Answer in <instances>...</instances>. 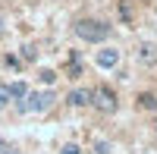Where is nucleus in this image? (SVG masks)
I'll use <instances>...</instances> for the list:
<instances>
[{"label": "nucleus", "instance_id": "1", "mask_svg": "<svg viewBox=\"0 0 157 154\" xmlns=\"http://www.w3.org/2000/svg\"><path fill=\"white\" fill-rule=\"evenodd\" d=\"M72 32H75V38H82V41H88V44H104L113 29L104 19H78L72 25Z\"/></svg>", "mask_w": 157, "mask_h": 154}, {"label": "nucleus", "instance_id": "2", "mask_svg": "<svg viewBox=\"0 0 157 154\" xmlns=\"http://www.w3.org/2000/svg\"><path fill=\"white\" fill-rule=\"evenodd\" d=\"M54 104H57V94L50 91V88H44V91H29L25 101L16 104V113H47Z\"/></svg>", "mask_w": 157, "mask_h": 154}, {"label": "nucleus", "instance_id": "3", "mask_svg": "<svg viewBox=\"0 0 157 154\" xmlns=\"http://www.w3.org/2000/svg\"><path fill=\"white\" fill-rule=\"evenodd\" d=\"M91 107H94V110H101V113H116L120 101H116L113 88H107V85H98V88H91Z\"/></svg>", "mask_w": 157, "mask_h": 154}, {"label": "nucleus", "instance_id": "4", "mask_svg": "<svg viewBox=\"0 0 157 154\" xmlns=\"http://www.w3.org/2000/svg\"><path fill=\"white\" fill-rule=\"evenodd\" d=\"M94 63L101 69H116V66H120V50H116V47H101L94 54Z\"/></svg>", "mask_w": 157, "mask_h": 154}, {"label": "nucleus", "instance_id": "5", "mask_svg": "<svg viewBox=\"0 0 157 154\" xmlns=\"http://www.w3.org/2000/svg\"><path fill=\"white\" fill-rule=\"evenodd\" d=\"M135 57H138V63H141V66H154V63H157V44H151V41H141Z\"/></svg>", "mask_w": 157, "mask_h": 154}, {"label": "nucleus", "instance_id": "6", "mask_svg": "<svg viewBox=\"0 0 157 154\" xmlns=\"http://www.w3.org/2000/svg\"><path fill=\"white\" fill-rule=\"evenodd\" d=\"M66 101L72 107H88L91 104V88H72V91L66 94Z\"/></svg>", "mask_w": 157, "mask_h": 154}, {"label": "nucleus", "instance_id": "7", "mask_svg": "<svg viewBox=\"0 0 157 154\" xmlns=\"http://www.w3.org/2000/svg\"><path fill=\"white\" fill-rule=\"evenodd\" d=\"M6 91L13 98V104H19V101H25V94H29V85H25V82H10Z\"/></svg>", "mask_w": 157, "mask_h": 154}, {"label": "nucleus", "instance_id": "8", "mask_svg": "<svg viewBox=\"0 0 157 154\" xmlns=\"http://www.w3.org/2000/svg\"><path fill=\"white\" fill-rule=\"evenodd\" d=\"M138 107L141 110H157V94L154 91H141L138 94Z\"/></svg>", "mask_w": 157, "mask_h": 154}, {"label": "nucleus", "instance_id": "9", "mask_svg": "<svg viewBox=\"0 0 157 154\" xmlns=\"http://www.w3.org/2000/svg\"><path fill=\"white\" fill-rule=\"evenodd\" d=\"M22 63H25V60H22V57H16V54H6V57H3V66H10V69H16V72L22 69Z\"/></svg>", "mask_w": 157, "mask_h": 154}, {"label": "nucleus", "instance_id": "10", "mask_svg": "<svg viewBox=\"0 0 157 154\" xmlns=\"http://www.w3.org/2000/svg\"><path fill=\"white\" fill-rule=\"evenodd\" d=\"M75 75H82V63H78V57L72 54L69 57V79H75Z\"/></svg>", "mask_w": 157, "mask_h": 154}, {"label": "nucleus", "instance_id": "11", "mask_svg": "<svg viewBox=\"0 0 157 154\" xmlns=\"http://www.w3.org/2000/svg\"><path fill=\"white\" fill-rule=\"evenodd\" d=\"M91 151H94V154H110V151H113V145H110V142H104V138H98Z\"/></svg>", "mask_w": 157, "mask_h": 154}, {"label": "nucleus", "instance_id": "12", "mask_svg": "<svg viewBox=\"0 0 157 154\" xmlns=\"http://www.w3.org/2000/svg\"><path fill=\"white\" fill-rule=\"evenodd\" d=\"M10 104H13V98H10V91H6V85H0V113H3Z\"/></svg>", "mask_w": 157, "mask_h": 154}, {"label": "nucleus", "instance_id": "13", "mask_svg": "<svg viewBox=\"0 0 157 154\" xmlns=\"http://www.w3.org/2000/svg\"><path fill=\"white\" fill-rule=\"evenodd\" d=\"M19 57H22V60H25V63H32V60H35V57H38V50H35V47H32V44H25V47H22V54H19Z\"/></svg>", "mask_w": 157, "mask_h": 154}, {"label": "nucleus", "instance_id": "14", "mask_svg": "<svg viewBox=\"0 0 157 154\" xmlns=\"http://www.w3.org/2000/svg\"><path fill=\"white\" fill-rule=\"evenodd\" d=\"M41 82H44V85L50 88V85L57 82V72H54V69H41Z\"/></svg>", "mask_w": 157, "mask_h": 154}, {"label": "nucleus", "instance_id": "15", "mask_svg": "<svg viewBox=\"0 0 157 154\" xmlns=\"http://www.w3.org/2000/svg\"><path fill=\"white\" fill-rule=\"evenodd\" d=\"M60 154H82V148H78L75 142H66V145L60 148Z\"/></svg>", "mask_w": 157, "mask_h": 154}, {"label": "nucleus", "instance_id": "16", "mask_svg": "<svg viewBox=\"0 0 157 154\" xmlns=\"http://www.w3.org/2000/svg\"><path fill=\"white\" fill-rule=\"evenodd\" d=\"M0 154H22V151H19V148H13V145H6V148L0 151Z\"/></svg>", "mask_w": 157, "mask_h": 154}, {"label": "nucleus", "instance_id": "17", "mask_svg": "<svg viewBox=\"0 0 157 154\" xmlns=\"http://www.w3.org/2000/svg\"><path fill=\"white\" fill-rule=\"evenodd\" d=\"M0 35H6V19L0 16Z\"/></svg>", "mask_w": 157, "mask_h": 154}, {"label": "nucleus", "instance_id": "18", "mask_svg": "<svg viewBox=\"0 0 157 154\" xmlns=\"http://www.w3.org/2000/svg\"><path fill=\"white\" fill-rule=\"evenodd\" d=\"M6 145H10V142H6V138H3V135H0V151H3V148H6Z\"/></svg>", "mask_w": 157, "mask_h": 154}]
</instances>
